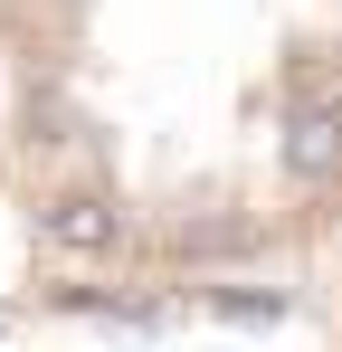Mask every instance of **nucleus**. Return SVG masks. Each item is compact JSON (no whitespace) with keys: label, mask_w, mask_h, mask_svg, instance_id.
Segmentation results:
<instances>
[{"label":"nucleus","mask_w":342,"mask_h":352,"mask_svg":"<svg viewBox=\"0 0 342 352\" xmlns=\"http://www.w3.org/2000/svg\"><path fill=\"white\" fill-rule=\"evenodd\" d=\"M295 172L304 181L342 172V67H314L304 96H295Z\"/></svg>","instance_id":"f257e3e1"}]
</instances>
